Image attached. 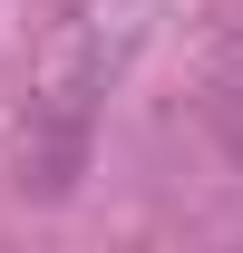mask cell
I'll return each instance as SVG.
<instances>
[{
    "mask_svg": "<svg viewBox=\"0 0 243 253\" xmlns=\"http://www.w3.org/2000/svg\"><path fill=\"white\" fill-rule=\"evenodd\" d=\"M224 146H234V166H243V88L224 97Z\"/></svg>",
    "mask_w": 243,
    "mask_h": 253,
    "instance_id": "cell-1",
    "label": "cell"
}]
</instances>
